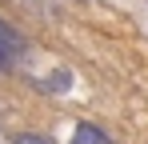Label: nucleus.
<instances>
[{
    "label": "nucleus",
    "instance_id": "obj_3",
    "mask_svg": "<svg viewBox=\"0 0 148 144\" xmlns=\"http://www.w3.org/2000/svg\"><path fill=\"white\" fill-rule=\"evenodd\" d=\"M16 144H52L48 136H32V132H24V136H16Z\"/></svg>",
    "mask_w": 148,
    "mask_h": 144
},
{
    "label": "nucleus",
    "instance_id": "obj_1",
    "mask_svg": "<svg viewBox=\"0 0 148 144\" xmlns=\"http://www.w3.org/2000/svg\"><path fill=\"white\" fill-rule=\"evenodd\" d=\"M16 52H20V40H16V32H12L8 24L0 20V68H8Z\"/></svg>",
    "mask_w": 148,
    "mask_h": 144
},
{
    "label": "nucleus",
    "instance_id": "obj_2",
    "mask_svg": "<svg viewBox=\"0 0 148 144\" xmlns=\"http://www.w3.org/2000/svg\"><path fill=\"white\" fill-rule=\"evenodd\" d=\"M72 144H112L104 132H100L96 124H76V132H72Z\"/></svg>",
    "mask_w": 148,
    "mask_h": 144
}]
</instances>
